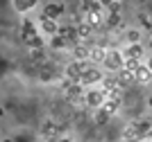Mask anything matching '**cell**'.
<instances>
[{"instance_id":"cell-1","label":"cell","mask_w":152,"mask_h":142,"mask_svg":"<svg viewBox=\"0 0 152 142\" xmlns=\"http://www.w3.org/2000/svg\"><path fill=\"white\" fill-rule=\"evenodd\" d=\"M5 70H7V63H5V61H0V74L5 72Z\"/></svg>"}]
</instances>
